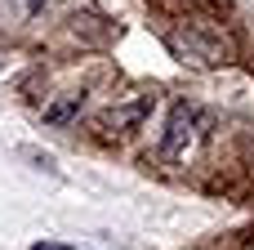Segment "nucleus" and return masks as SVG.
<instances>
[{
    "label": "nucleus",
    "instance_id": "f257e3e1",
    "mask_svg": "<svg viewBox=\"0 0 254 250\" xmlns=\"http://www.w3.org/2000/svg\"><path fill=\"white\" fill-rule=\"evenodd\" d=\"M192 125H196V116H192L188 107H174V112H170V130H165V143H161V157H165V161H179V157L188 152Z\"/></svg>",
    "mask_w": 254,
    "mask_h": 250
},
{
    "label": "nucleus",
    "instance_id": "f03ea898",
    "mask_svg": "<svg viewBox=\"0 0 254 250\" xmlns=\"http://www.w3.org/2000/svg\"><path fill=\"white\" fill-rule=\"evenodd\" d=\"M80 107V94H71V98H63V103H54L49 112H45V121H54V125H63V121H71V112Z\"/></svg>",
    "mask_w": 254,
    "mask_h": 250
},
{
    "label": "nucleus",
    "instance_id": "7ed1b4c3",
    "mask_svg": "<svg viewBox=\"0 0 254 250\" xmlns=\"http://www.w3.org/2000/svg\"><path fill=\"white\" fill-rule=\"evenodd\" d=\"M31 250H67V246H45V242H40V246H31Z\"/></svg>",
    "mask_w": 254,
    "mask_h": 250
}]
</instances>
